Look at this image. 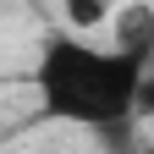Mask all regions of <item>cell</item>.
Listing matches in <instances>:
<instances>
[{
	"mask_svg": "<svg viewBox=\"0 0 154 154\" xmlns=\"http://www.w3.org/2000/svg\"><path fill=\"white\" fill-rule=\"evenodd\" d=\"M38 116L61 127H88L99 138H116L138 121L143 66L121 50H99L83 33H50L33 66Z\"/></svg>",
	"mask_w": 154,
	"mask_h": 154,
	"instance_id": "1",
	"label": "cell"
},
{
	"mask_svg": "<svg viewBox=\"0 0 154 154\" xmlns=\"http://www.w3.org/2000/svg\"><path fill=\"white\" fill-rule=\"evenodd\" d=\"M110 17L105 0H66V33H88V28H99Z\"/></svg>",
	"mask_w": 154,
	"mask_h": 154,
	"instance_id": "3",
	"label": "cell"
},
{
	"mask_svg": "<svg viewBox=\"0 0 154 154\" xmlns=\"http://www.w3.org/2000/svg\"><path fill=\"white\" fill-rule=\"evenodd\" d=\"M138 116H149V121H154V66L143 72V94H138Z\"/></svg>",
	"mask_w": 154,
	"mask_h": 154,
	"instance_id": "4",
	"label": "cell"
},
{
	"mask_svg": "<svg viewBox=\"0 0 154 154\" xmlns=\"http://www.w3.org/2000/svg\"><path fill=\"white\" fill-rule=\"evenodd\" d=\"M110 50H121V55H132L143 72L154 66V6H143V0H132V6L116 17V44Z\"/></svg>",
	"mask_w": 154,
	"mask_h": 154,
	"instance_id": "2",
	"label": "cell"
}]
</instances>
